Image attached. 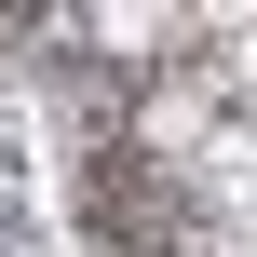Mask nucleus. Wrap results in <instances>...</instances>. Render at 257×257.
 <instances>
[{
  "label": "nucleus",
  "instance_id": "nucleus-1",
  "mask_svg": "<svg viewBox=\"0 0 257 257\" xmlns=\"http://www.w3.org/2000/svg\"><path fill=\"white\" fill-rule=\"evenodd\" d=\"M95 41H108V54H163L176 27H163V14H95Z\"/></svg>",
  "mask_w": 257,
  "mask_h": 257
}]
</instances>
